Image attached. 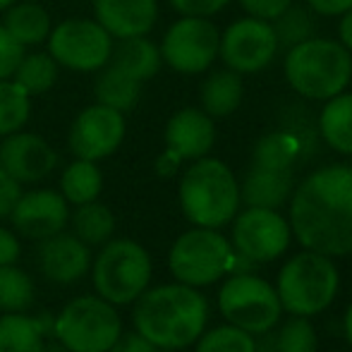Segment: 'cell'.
<instances>
[{"mask_svg": "<svg viewBox=\"0 0 352 352\" xmlns=\"http://www.w3.org/2000/svg\"><path fill=\"white\" fill-rule=\"evenodd\" d=\"M290 230L305 250L352 254V166L314 170L290 195Z\"/></svg>", "mask_w": 352, "mask_h": 352, "instance_id": "cell-1", "label": "cell"}, {"mask_svg": "<svg viewBox=\"0 0 352 352\" xmlns=\"http://www.w3.org/2000/svg\"><path fill=\"white\" fill-rule=\"evenodd\" d=\"M137 333L158 350H185L197 343L209 321V305L197 287L170 283L144 290L132 309Z\"/></svg>", "mask_w": 352, "mask_h": 352, "instance_id": "cell-2", "label": "cell"}, {"mask_svg": "<svg viewBox=\"0 0 352 352\" xmlns=\"http://www.w3.org/2000/svg\"><path fill=\"white\" fill-rule=\"evenodd\" d=\"M180 206L190 223L218 230L240 209L237 177L218 158H197L180 180Z\"/></svg>", "mask_w": 352, "mask_h": 352, "instance_id": "cell-3", "label": "cell"}, {"mask_svg": "<svg viewBox=\"0 0 352 352\" xmlns=\"http://www.w3.org/2000/svg\"><path fill=\"white\" fill-rule=\"evenodd\" d=\"M285 79L302 98L329 101L352 79V53L340 41L309 38L285 56Z\"/></svg>", "mask_w": 352, "mask_h": 352, "instance_id": "cell-4", "label": "cell"}, {"mask_svg": "<svg viewBox=\"0 0 352 352\" xmlns=\"http://www.w3.org/2000/svg\"><path fill=\"white\" fill-rule=\"evenodd\" d=\"M338 287L340 274L331 256L311 250L285 261L276 283L280 307L297 316H314L329 309L338 295Z\"/></svg>", "mask_w": 352, "mask_h": 352, "instance_id": "cell-5", "label": "cell"}, {"mask_svg": "<svg viewBox=\"0 0 352 352\" xmlns=\"http://www.w3.org/2000/svg\"><path fill=\"white\" fill-rule=\"evenodd\" d=\"M94 287L111 305H132L151 280V256L140 242L108 240L91 261Z\"/></svg>", "mask_w": 352, "mask_h": 352, "instance_id": "cell-6", "label": "cell"}, {"mask_svg": "<svg viewBox=\"0 0 352 352\" xmlns=\"http://www.w3.org/2000/svg\"><path fill=\"white\" fill-rule=\"evenodd\" d=\"M120 336L122 321L116 305L103 297H77L53 319V338L70 352H108Z\"/></svg>", "mask_w": 352, "mask_h": 352, "instance_id": "cell-7", "label": "cell"}, {"mask_svg": "<svg viewBox=\"0 0 352 352\" xmlns=\"http://www.w3.org/2000/svg\"><path fill=\"white\" fill-rule=\"evenodd\" d=\"M218 309L228 324L252 336L271 331L283 314L276 287L254 274H230L218 292Z\"/></svg>", "mask_w": 352, "mask_h": 352, "instance_id": "cell-8", "label": "cell"}, {"mask_svg": "<svg viewBox=\"0 0 352 352\" xmlns=\"http://www.w3.org/2000/svg\"><path fill=\"white\" fill-rule=\"evenodd\" d=\"M232 245L213 228L195 226L182 232L170 247L168 269L177 283L192 287H204L221 280L228 274Z\"/></svg>", "mask_w": 352, "mask_h": 352, "instance_id": "cell-9", "label": "cell"}, {"mask_svg": "<svg viewBox=\"0 0 352 352\" xmlns=\"http://www.w3.org/2000/svg\"><path fill=\"white\" fill-rule=\"evenodd\" d=\"M48 53L60 67L74 72H98L111 60L116 38L96 19H65L48 34Z\"/></svg>", "mask_w": 352, "mask_h": 352, "instance_id": "cell-10", "label": "cell"}, {"mask_svg": "<svg viewBox=\"0 0 352 352\" xmlns=\"http://www.w3.org/2000/svg\"><path fill=\"white\" fill-rule=\"evenodd\" d=\"M221 46V32L209 17L182 14L163 36L161 58L168 67L182 74H201L213 65Z\"/></svg>", "mask_w": 352, "mask_h": 352, "instance_id": "cell-11", "label": "cell"}, {"mask_svg": "<svg viewBox=\"0 0 352 352\" xmlns=\"http://www.w3.org/2000/svg\"><path fill=\"white\" fill-rule=\"evenodd\" d=\"M232 221V250L237 254L254 264H269L285 254L292 230L278 209L247 206L242 213H235Z\"/></svg>", "mask_w": 352, "mask_h": 352, "instance_id": "cell-12", "label": "cell"}, {"mask_svg": "<svg viewBox=\"0 0 352 352\" xmlns=\"http://www.w3.org/2000/svg\"><path fill=\"white\" fill-rule=\"evenodd\" d=\"M278 53V38L269 19L245 17L232 22L223 32L218 56L228 70L237 74H252L269 67Z\"/></svg>", "mask_w": 352, "mask_h": 352, "instance_id": "cell-13", "label": "cell"}, {"mask_svg": "<svg viewBox=\"0 0 352 352\" xmlns=\"http://www.w3.org/2000/svg\"><path fill=\"white\" fill-rule=\"evenodd\" d=\"M122 140H125L122 113L116 108L94 103L74 118L67 142H70V151L77 158L98 163L111 153H116Z\"/></svg>", "mask_w": 352, "mask_h": 352, "instance_id": "cell-14", "label": "cell"}, {"mask_svg": "<svg viewBox=\"0 0 352 352\" xmlns=\"http://www.w3.org/2000/svg\"><path fill=\"white\" fill-rule=\"evenodd\" d=\"M58 166V153L43 137L12 132L0 142V168L19 185H32L48 177Z\"/></svg>", "mask_w": 352, "mask_h": 352, "instance_id": "cell-15", "label": "cell"}, {"mask_svg": "<svg viewBox=\"0 0 352 352\" xmlns=\"http://www.w3.org/2000/svg\"><path fill=\"white\" fill-rule=\"evenodd\" d=\"M10 218L19 235L41 242L65 230L67 221H70V209L60 192L32 190L19 197Z\"/></svg>", "mask_w": 352, "mask_h": 352, "instance_id": "cell-16", "label": "cell"}, {"mask_svg": "<svg viewBox=\"0 0 352 352\" xmlns=\"http://www.w3.org/2000/svg\"><path fill=\"white\" fill-rule=\"evenodd\" d=\"M38 269L48 280L70 285L91 269V252L72 232H58L38 247Z\"/></svg>", "mask_w": 352, "mask_h": 352, "instance_id": "cell-17", "label": "cell"}, {"mask_svg": "<svg viewBox=\"0 0 352 352\" xmlns=\"http://www.w3.org/2000/svg\"><path fill=\"white\" fill-rule=\"evenodd\" d=\"M216 142L213 118L201 108H182L166 125V151L180 161H197L206 156Z\"/></svg>", "mask_w": 352, "mask_h": 352, "instance_id": "cell-18", "label": "cell"}, {"mask_svg": "<svg viewBox=\"0 0 352 352\" xmlns=\"http://www.w3.org/2000/svg\"><path fill=\"white\" fill-rule=\"evenodd\" d=\"M96 22L113 38L146 36L158 19L156 0H94Z\"/></svg>", "mask_w": 352, "mask_h": 352, "instance_id": "cell-19", "label": "cell"}, {"mask_svg": "<svg viewBox=\"0 0 352 352\" xmlns=\"http://www.w3.org/2000/svg\"><path fill=\"white\" fill-rule=\"evenodd\" d=\"M292 195V170H271L252 166L242 182L240 199L247 206L259 209H280Z\"/></svg>", "mask_w": 352, "mask_h": 352, "instance_id": "cell-20", "label": "cell"}, {"mask_svg": "<svg viewBox=\"0 0 352 352\" xmlns=\"http://www.w3.org/2000/svg\"><path fill=\"white\" fill-rule=\"evenodd\" d=\"M108 63L120 67L122 72L132 74V77L144 84L161 70L163 58L156 43L148 41L146 36H132L118 38V43H113V53Z\"/></svg>", "mask_w": 352, "mask_h": 352, "instance_id": "cell-21", "label": "cell"}, {"mask_svg": "<svg viewBox=\"0 0 352 352\" xmlns=\"http://www.w3.org/2000/svg\"><path fill=\"white\" fill-rule=\"evenodd\" d=\"M242 96H245V84L242 74L232 70H218L211 72L204 79L199 91L201 111L211 118H228L240 108Z\"/></svg>", "mask_w": 352, "mask_h": 352, "instance_id": "cell-22", "label": "cell"}, {"mask_svg": "<svg viewBox=\"0 0 352 352\" xmlns=\"http://www.w3.org/2000/svg\"><path fill=\"white\" fill-rule=\"evenodd\" d=\"M94 96H96V103H101V106L127 113L140 101L142 82L132 77V74L122 72L120 67L106 63L98 70L96 82H94Z\"/></svg>", "mask_w": 352, "mask_h": 352, "instance_id": "cell-23", "label": "cell"}, {"mask_svg": "<svg viewBox=\"0 0 352 352\" xmlns=\"http://www.w3.org/2000/svg\"><path fill=\"white\" fill-rule=\"evenodd\" d=\"M3 27L22 43L27 46H38L48 38L51 34V14L41 8L38 3H14L5 10V22Z\"/></svg>", "mask_w": 352, "mask_h": 352, "instance_id": "cell-24", "label": "cell"}, {"mask_svg": "<svg viewBox=\"0 0 352 352\" xmlns=\"http://www.w3.org/2000/svg\"><path fill=\"white\" fill-rule=\"evenodd\" d=\"M319 132L333 151L352 156V94L329 98L319 116Z\"/></svg>", "mask_w": 352, "mask_h": 352, "instance_id": "cell-25", "label": "cell"}, {"mask_svg": "<svg viewBox=\"0 0 352 352\" xmlns=\"http://www.w3.org/2000/svg\"><path fill=\"white\" fill-rule=\"evenodd\" d=\"M67 226H72V235L79 237L87 247H101L113 237L116 216L106 204H98L94 199L87 204H79L74 213H70Z\"/></svg>", "mask_w": 352, "mask_h": 352, "instance_id": "cell-26", "label": "cell"}, {"mask_svg": "<svg viewBox=\"0 0 352 352\" xmlns=\"http://www.w3.org/2000/svg\"><path fill=\"white\" fill-rule=\"evenodd\" d=\"M103 190V175L96 161H84L74 158L70 166L60 175V195L65 197L67 204H87V201L98 199Z\"/></svg>", "mask_w": 352, "mask_h": 352, "instance_id": "cell-27", "label": "cell"}, {"mask_svg": "<svg viewBox=\"0 0 352 352\" xmlns=\"http://www.w3.org/2000/svg\"><path fill=\"white\" fill-rule=\"evenodd\" d=\"M46 333L36 316L3 314L0 316V352H41Z\"/></svg>", "mask_w": 352, "mask_h": 352, "instance_id": "cell-28", "label": "cell"}, {"mask_svg": "<svg viewBox=\"0 0 352 352\" xmlns=\"http://www.w3.org/2000/svg\"><path fill=\"white\" fill-rule=\"evenodd\" d=\"M302 148H305L302 142L290 130L271 132L254 146V163L252 166L271 168V170H292Z\"/></svg>", "mask_w": 352, "mask_h": 352, "instance_id": "cell-29", "label": "cell"}, {"mask_svg": "<svg viewBox=\"0 0 352 352\" xmlns=\"http://www.w3.org/2000/svg\"><path fill=\"white\" fill-rule=\"evenodd\" d=\"M58 67L60 65L53 60V56L48 51L24 53V58L19 60L17 70L12 74V82L19 84L29 96H38V94H46L56 84Z\"/></svg>", "mask_w": 352, "mask_h": 352, "instance_id": "cell-30", "label": "cell"}, {"mask_svg": "<svg viewBox=\"0 0 352 352\" xmlns=\"http://www.w3.org/2000/svg\"><path fill=\"white\" fill-rule=\"evenodd\" d=\"M32 113V96L12 79H0V137L19 132Z\"/></svg>", "mask_w": 352, "mask_h": 352, "instance_id": "cell-31", "label": "cell"}, {"mask_svg": "<svg viewBox=\"0 0 352 352\" xmlns=\"http://www.w3.org/2000/svg\"><path fill=\"white\" fill-rule=\"evenodd\" d=\"M34 302V280L14 264L0 266V311L19 314Z\"/></svg>", "mask_w": 352, "mask_h": 352, "instance_id": "cell-32", "label": "cell"}, {"mask_svg": "<svg viewBox=\"0 0 352 352\" xmlns=\"http://www.w3.org/2000/svg\"><path fill=\"white\" fill-rule=\"evenodd\" d=\"M271 27H274L276 38H278V48H287V51L300 46L302 41L314 38L316 32L314 17L305 8H295V5H287L278 17L274 19Z\"/></svg>", "mask_w": 352, "mask_h": 352, "instance_id": "cell-33", "label": "cell"}, {"mask_svg": "<svg viewBox=\"0 0 352 352\" xmlns=\"http://www.w3.org/2000/svg\"><path fill=\"white\" fill-rule=\"evenodd\" d=\"M197 352H254V338L237 326H218L197 338Z\"/></svg>", "mask_w": 352, "mask_h": 352, "instance_id": "cell-34", "label": "cell"}, {"mask_svg": "<svg viewBox=\"0 0 352 352\" xmlns=\"http://www.w3.org/2000/svg\"><path fill=\"white\" fill-rule=\"evenodd\" d=\"M276 348L278 352H316L319 336L314 324L307 316L292 314V319H287L276 333Z\"/></svg>", "mask_w": 352, "mask_h": 352, "instance_id": "cell-35", "label": "cell"}, {"mask_svg": "<svg viewBox=\"0 0 352 352\" xmlns=\"http://www.w3.org/2000/svg\"><path fill=\"white\" fill-rule=\"evenodd\" d=\"M22 58L24 46L0 24V79H12Z\"/></svg>", "mask_w": 352, "mask_h": 352, "instance_id": "cell-36", "label": "cell"}, {"mask_svg": "<svg viewBox=\"0 0 352 352\" xmlns=\"http://www.w3.org/2000/svg\"><path fill=\"white\" fill-rule=\"evenodd\" d=\"M173 10L187 17H211V14L221 12L230 0H168Z\"/></svg>", "mask_w": 352, "mask_h": 352, "instance_id": "cell-37", "label": "cell"}, {"mask_svg": "<svg viewBox=\"0 0 352 352\" xmlns=\"http://www.w3.org/2000/svg\"><path fill=\"white\" fill-rule=\"evenodd\" d=\"M240 5L250 12V17H259V19L274 22L287 5H292V0H240Z\"/></svg>", "mask_w": 352, "mask_h": 352, "instance_id": "cell-38", "label": "cell"}, {"mask_svg": "<svg viewBox=\"0 0 352 352\" xmlns=\"http://www.w3.org/2000/svg\"><path fill=\"white\" fill-rule=\"evenodd\" d=\"M19 197H22V185H19L17 180H12V177L0 168V218L12 213Z\"/></svg>", "mask_w": 352, "mask_h": 352, "instance_id": "cell-39", "label": "cell"}, {"mask_svg": "<svg viewBox=\"0 0 352 352\" xmlns=\"http://www.w3.org/2000/svg\"><path fill=\"white\" fill-rule=\"evenodd\" d=\"M108 352H161V350L153 343H148L140 333H127V336H120V338L116 340V345Z\"/></svg>", "mask_w": 352, "mask_h": 352, "instance_id": "cell-40", "label": "cell"}, {"mask_svg": "<svg viewBox=\"0 0 352 352\" xmlns=\"http://www.w3.org/2000/svg\"><path fill=\"white\" fill-rule=\"evenodd\" d=\"M19 240L12 230L8 228H0V266L14 264L19 259Z\"/></svg>", "mask_w": 352, "mask_h": 352, "instance_id": "cell-41", "label": "cell"}, {"mask_svg": "<svg viewBox=\"0 0 352 352\" xmlns=\"http://www.w3.org/2000/svg\"><path fill=\"white\" fill-rule=\"evenodd\" d=\"M307 5L324 17H338L352 8V0H307Z\"/></svg>", "mask_w": 352, "mask_h": 352, "instance_id": "cell-42", "label": "cell"}, {"mask_svg": "<svg viewBox=\"0 0 352 352\" xmlns=\"http://www.w3.org/2000/svg\"><path fill=\"white\" fill-rule=\"evenodd\" d=\"M180 158L177 156H173L170 151H163V156L156 161V173L161 177H170V175H175L177 173V168H180Z\"/></svg>", "mask_w": 352, "mask_h": 352, "instance_id": "cell-43", "label": "cell"}, {"mask_svg": "<svg viewBox=\"0 0 352 352\" xmlns=\"http://www.w3.org/2000/svg\"><path fill=\"white\" fill-rule=\"evenodd\" d=\"M338 38L345 48L352 53V8L348 12L340 14V22H338Z\"/></svg>", "mask_w": 352, "mask_h": 352, "instance_id": "cell-44", "label": "cell"}, {"mask_svg": "<svg viewBox=\"0 0 352 352\" xmlns=\"http://www.w3.org/2000/svg\"><path fill=\"white\" fill-rule=\"evenodd\" d=\"M261 338L254 340V352H278L276 348V333L266 331V333H259Z\"/></svg>", "mask_w": 352, "mask_h": 352, "instance_id": "cell-45", "label": "cell"}, {"mask_svg": "<svg viewBox=\"0 0 352 352\" xmlns=\"http://www.w3.org/2000/svg\"><path fill=\"white\" fill-rule=\"evenodd\" d=\"M41 352H70L65 348V345L60 343V340H46V343H43V350Z\"/></svg>", "mask_w": 352, "mask_h": 352, "instance_id": "cell-46", "label": "cell"}, {"mask_svg": "<svg viewBox=\"0 0 352 352\" xmlns=\"http://www.w3.org/2000/svg\"><path fill=\"white\" fill-rule=\"evenodd\" d=\"M343 329H345V338H348V343L352 345V305L348 307V311H345Z\"/></svg>", "mask_w": 352, "mask_h": 352, "instance_id": "cell-47", "label": "cell"}, {"mask_svg": "<svg viewBox=\"0 0 352 352\" xmlns=\"http://www.w3.org/2000/svg\"><path fill=\"white\" fill-rule=\"evenodd\" d=\"M17 3V0H0V12H3V10H8L10 5H14Z\"/></svg>", "mask_w": 352, "mask_h": 352, "instance_id": "cell-48", "label": "cell"}, {"mask_svg": "<svg viewBox=\"0 0 352 352\" xmlns=\"http://www.w3.org/2000/svg\"><path fill=\"white\" fill-rule=\"evenodd\" d=\"M161 352H175V350H161Z\"/></svg>", "mask_w": 352, "mask_h": 352, "instance_id": "cell-49", "label": "cell"}]
</instances>
